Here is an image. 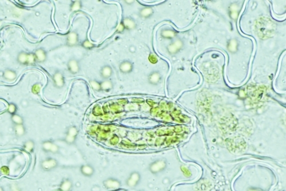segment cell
Segmentation results:
<instances>
[{"instance_id": "cell-1", "label": "cell", "mask_w": 286, "mask_h": 191, "mask_svg": "<svg viewBox=\"0 0 286 191\" xmlns=\"http://www.w3.org/2000/svg\"><path fill=\"white\" fill-rule=\"evenodd\" d=\"M17 61L23 65H33L36 63L33 53L21 52L17 56Z\"/></svg>"}, {"instance_id": "cell-2", "label": "cell", "mask_w": 286, "mask_h": 191, "mask_svg": "<svg viewBox=\"0 0 286 191\" xmlns=\"http://www.w3.org/2000/svg\"><path fill=\"white\" fill-rule=\"evenodd\" d=\"M166 165L167 164L165 160L159 159L151 162L149 165L148 169L152 174H158L164 171L166 168Z\"/></svg>"}, {"instance_id": "cell-3", "label": "cell", "mask_w": 286, "mask_h": 191, "mask_svg": "<svg viewBox=\"0 0 286 191\" xmlns=\"http://www.w3.org/2000/svg\"><path fill=\"white\" fill-rule=\"evenodd\" d=\"M78 133H79V130L75 126L69 127L67 129V131L66 132V135L64 138L65 142L69 145L73 144L76 142Z\"/></svg>"}, {"instance_id": "cell-4", "label": "cell", "mask_w": 286, "mask_h": 191, "mask_svg": "<svg viewBox=\"0 0 286 191\" xmlns=\"http://www.w3.org/2000/svg\"><path fill=\"white\" fill-rule=\"evenodd\" d=\"M59 165V162L54 158L49 157L41 162V167L45 171H50L56 169Z\"/></svg>"}, {"instance_id": "cell-5", "label": "cell", "mask_w": 286, "mask_h": 191, "mask_svg": "<svg viewBox=\"0 0 286 191\" xmlns=\"http://www.w3.org/2000/svg\"><path fill=\"white\" fill-rule=\"evenodd\" d=\"M141 179V175L138 172H132L126 180V185L130 188H135L138 186Z\"/></svg>"}, {"instance_id": "cell-6", "label": "cell", "mask_w": 286, "mask_h": 191, "mask_svg": "<svg viewBox=\"0 0 286 191\" xmlns=\"http://www.w3.org/2000/svg\"><path fill=\"white\" fill-rule=\"evenodd\" d=\"M52 82L54 87L58 89L63 88L65 84V80L63 73L60 71L55 72L52 77Z\"/></svg>"}, {"instance_id": "cell-7", "label": "cell", "mask_w": 286, "mask_h": 191, "mask_svg": "<svg viewBox=\"0 0 286 191\" xmlns=\"http://www.w3.org/2000/svg\"><path fill=\"white\" fill-rule=\"evenodd\" d=\"M67 69L70 73L74 75L79 73L81 70V66L79 61L74 58L70 59L67 63Z\"/></svg>"}, {"instance_id": "cell-8", "label": "cell", "mask_w": 286, "mask_h": 191, "mask_svg": "<svg viewBox=\"0 0 286 191\" xmlns=\"http://www.w3.org/2000/svg\"><path fill=\"white\" fill-rule=\"evenodd\" d=\"M41 147L43 150L45 152H49L55 154L59 152V147L52 141H45L42 143Z\"/></svg>"}, {"instance_id": "cell-9", "label": "cell", "mask_w": 286, "mask_h": 191, "mask_svg": "<svg viewBox=\"0 0 286 191\" xmlns=\"http://www.w3.org/2000/svg\"><path fill=\"white\" fill-rule=\"evenodd\" d=\"M103 186L108 189H116L120 188L121 182L117 179L109 177L103 181Z\"/></svg>"}, {"instance_id": "cell-10", "label": "cell", "mask_w": 286, "mask_h": 191, "mask_svg": "<svg viewBox=\"0 0 286 191\" xmlns=\"http://www.w3.org/2000/svg\"><path fill=\"white\" fill-rule=\"evenodd\" d=\"M79 43V36L76 31H72L69 33L66 37V44L69 47H73L77 45Z\"/></svg>"}, {"instance_id": "cell-11", "label": "cell", "mask_w": 286, "mask_h": 191, "mask_svg": "<svg viewBox=\"0 0 286 191\" xmlns=\"http://www.w3.org/2000/svg\"><path fill=\"white\" fill-rule=\"evenodd\" d=\"M133 64L129 60H124L118 66L120 72L123 74L131 73L133 71Z\"/></svg>"}, {"instance_id": "cell-12", "label": "cell", "mask_w": 286, "mask_h": 191, "mask_svg": "<svg viewBox=\"0 0 286 191\" xmlns=\"http://www.w3.org/2000/svg\"><path fill=\"white\" fill-rule=\"evenodd\" d=\"M120 24L122 25L124 29L127 30H132L137 26L136 21L131 17H126L124 18Z\"/></svg>"}, {"instance_id": "cell-13", "label": "cell", "mask_w": 286, "mask_h": 191, "mask_svg": "<svg viewBox=\"0 0 286 191\" xmlns=\"http://www.w3.org/2000/svg\"><path fill=\"white\" fill-rule=\"evenodd\" d=\"M80 171L83 176L86 177H91L94 176L95 172V169L92 165L86 164L82 165L80 167Z\"/></svg>"}, {"instance_id": "cell-14", "label": "cell", "mask_w": 286, "mask_h": 191, "mask_svg": "<svg viewBox=\"0 0 286 191\" xmlns=\"http://www.w3.org/2000/svg\"><path fill=\"white\" fill-rule=\"evenodd\" d=\"M114 74V70L109 65H105L100 70V75L103 80L109 79Z\"/></svg>"}, {"instance_id": "cell-15", "label": "cell", "mask_w": 286, "mask_h": 191, "mask_svg": "<svg viewBox=\"0 0 286 191\" xmlns=\"http://www.w3.org/2000/svg\"><path fill=\"white\" fill-rule=\"evenodd\" d=\"M33 54L36 63H44L47 59V52L45 49L43 48L37 49Z\"/></svg>"}, {"instance_id": "cell-16", "label": "cell", "mask_w": 286, "mask_h": 191, "mask_svg": "<svg viewBox=\"0 0 286 191\" xmlns=\"http://www.w3.org/2000/svg\"><path fill=\"white\" fill-rule=\"evenodd\" d=\"M153 14V9L149 6L143 7L140 9L138 12L140 17L143 19H147L150 18Z\"/></svg>"}, {"instance_id": "cell-17", "label": "cell", "mask_w": 286, "mask_h": 191, "mask_svg": "<svg viewBox=\"0 0 286 191\" xmlns=\"http://www.w3.org/2000/svg\"><path fill=\"white\" fill-rule=\"evenodd\" d=\"M73 188V182L69 179H65L60 184V191H72Z\"/></svg>"}, {"instance_id": "cell-18", "label": "cell", "mask_w": 286, "mask_h": 191, "mask_svg": "<svg viewBox=\"0 0 286 191\" xmlns=\"http://www.w3.org/2000/svg\"><path fill=\"white\" fill-rule=\"evenodd\" d=\"M101 91L109 92L112 90L114 87V83L110 79L104 80L100 82Z\"/></svg>"}, {"instance_id": "cell-19", "label": "cell", "mask_w": 286, "mask_h": 191, "mask_svg": "<svg viewBox=\"0 0 286 191\" xmlns=\"http://www.w3.org/2000/svg\"><path fill=\"white\" fill-rule=\"evenodd\" d=\"M161 80V76L158 72H152L148 75V81L151 85H157Z\"/></svg>"}, {"instance_id": "cell-20", "label": "cell", "mask_w": 286, "mask_h": 191, "mask_svg": "<svg viewBox=\"0 0 286 191\" xmlns=\"http://www.w3.org/2000/svg\"><path fill=\"white\" fill-rule=\"evenodd\" d=\"M2 76L5 80L8 81H13L17 78V73L14 70L8 69L4 72Z\"/></svg>"}, {"instance_id": "cell-21", "label": "cell", "mask_w": 286, "mask_h": 191, "mask_svg": "<svg viewBox=\"0 0 286 191\" xmlns=\"http://www.w3.org/2000/svg\"><path fill=\"white\" fill-rule=\"evenodd\" d=\"M14 132L15 135L17 137H22L24 136L26 133V128L24 124L21 125H15Z\"/></svg>"}, {"instance_id": "cell-22", "label": "cell", "mask_w": 286, "mask_h": 191, "mask_svg": "<svg viewBox=\"0 0 286 191\" xmlns=\"http://www.w3.org/2000/svg\"><path fill=\"white\" fill-rule=\"evenodd\" d=\"M35 147V142L32 140L26 141L23 145V148L25 151L29 153H31L34 151Z\"/></svg>"}, {"instance_id": "cell-23", "label": "cell", "mask_w": 286, "mask_h": 191, "mask_svg": "<svg viewBox=\"0 0 286 191\" xmlns=\"http://www.w3.org/2000/svg\"><path fill=\"white\" fill-rule=\"evenodd\" d=\"M82 8V3L80 1H73L70 5V10L72 12H76L80 10Z\"/></svg>"}, {"instance_id": "cell-24", "label": "cell", "mask_w": 286, "mask_h": 191, "mask_svg": "<svg viewBox=\"0 0 286 191\" xmlns=\"http://www.w3.org/2000/svg\"><path fill=\"white\" fill-rule=\"evenodd\" d=\"M12 121L15 125H21L24 124V119L22 117L18 114L12 115Z\"/></svg>"}, {"instance_id": "cell-25", "label": "cell", "mask_w": 286, "mask_h": 191, "mask_svg": "<svg viewBox=\"0 0 286 191\" xmlns=\"http://www.w3.org/2000/svg\"><path fill=\"white\" fill-rule=\"evenodd\" d=\"M89 84L94 91H96V92L101 91L100 82H99L96 80H92L89 81Z\"/></svg>"}, {"instance_id": "cell-26", "label": "cell", "mask_w": 286, "mask_h": 191, "mask_svg": "<svg viewBox=\"0 0 286 191\" xmlns=\"http://www.w3.org/2000/svg\"><path fill=\"white\" fill-rule=\"evenodd\" d=\"M17 111V105L14 103H10L8 104V107L7 108L8 112L11 115H13L16 114Z\"/></svg>"}, {"instance_id": "cell-27", "label": "cell", "mask_w": 286, "mask_h": 191, "mask_svg": "<svg viewBox=\"0 0 286 191\" xmlns=\"http://www.w3.org/2000/svg\"><path fill=\"white\" fill-rule=\"evenodd\" d=\"M81 46L85 49H89V50L92 49L94 47V45L92 43H91L88 39H86L81 44Z\"/></svg>"}, {"instance_id": "cell-28", "label": "cell", "mask_w": 286, "mask_h": 191, "mask_svg": "<svg viewBox=\"0 0 286 191\" xmlns=\"http://www.w3.org/2000/svg\"><path fill=\"white\" fill-rule=\"evenodd\" d=\"M1 172L4 175H9V169L6 166H3L1 168Z\"/></svg>"}, {"instance_id": "cell-29", "label": "cell", "mask_w": 286, "mask_h": 191, "mask_svg": "<svg viewBox=\"0 0 286 191\" xmlns=\"http://www.w3.org/2000/svg\"><path fill=\"white\" fill-rule=\"evenodd\" d=\"M129 52H131V53H134V52L136 51V48H135L134 46L131 45V46L129 47Z\"/></svg>"}, {"instance_id": "cell-30", "label": "cell", "mask_w": 286, "mask_h": 191, "mask_svg": "<svg viewBox=\"0 0 286 191\" xmlns=\"http://www.w3.org/2000/svg\"><path fill=\"white\" fill-rule=\"evenodd\" d=\"M248 191H263L261 189H257V188H250L249 190Z\"/></svg>"}, {"instance_id": "cell-31", "label": "cell", "mask_w": 286, "mask_h": 191, "mask_svg": "<svg viewBox=\"0 0 286 191\" xmlns=\"http://www.w3.org/2000/svg\"><path fill=\"white\" fill-rule=\"evenodd\" d=\"M0 191H4L3 189H2V187H1V186H0Z\"/></svg>"}, {"instance_id": "cell-32", "label": "cell", "mask_w": 286, "mask_h": 191, "mask_svg": "<svg viewBox=\"0 0 286 191\" xmlns=\"http://www.w3.org/2000/svg\"><path fill=\"white\" fill-rule=\"evenodd\" d=\"M0 24H1V22H0Z\"/></svg>"}, {"instance_id": "cell-33", "label": "cell", "mask_w": 286, "mask_h": 191, "mask_svg": "<svg viewBox=\"0 0 286 191\" xmlns=\"http://www.w3.org/2000/svg\"></svg>"}]
</instances>
